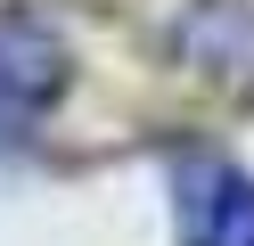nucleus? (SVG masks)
<instances>
[{
    "mask_svg": "<svg viewBox=\"0 0 254 246\" xmlns=\"http://www.w3.org/2000/svg\"><path fill=\"white\" fill-rule=\"evenodd\" d=\"M66 74H74V58H66V41H58L50 16L0 8V148H17L66 98Z\"/></svg>",
    "mask_w": 254,
    "mask_h": 246,
    "instance_id": "obj_1",
    "label": "nucleus"
},
{
    "mask_svg": "<svg viewBox=\"0 0 254 246\" xmlns=\"http://www.w3.org/2000/svg\"><path fill=\"white\" fill-rule=\"evenodd\" d=\"M181 238L189 246H254V172L221 156H181Z\"/></svg>",
    "mask_w": 254,
    "mask_h": 246,
    "instance_id": "obj_2",
    "label": "nucleus"
}]
</instances>
